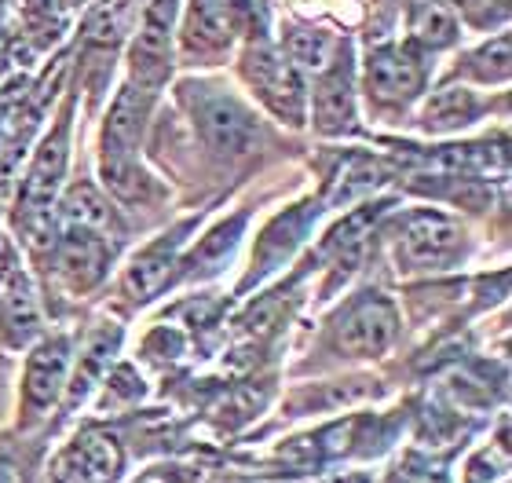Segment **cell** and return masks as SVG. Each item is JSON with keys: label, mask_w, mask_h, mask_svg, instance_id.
I'll return each instance as SVG.
<instances>
[{"label": "cell", "mask_w": 512, "mask_h": 483, "mask_svg": "<svg viewBox=\"0 0 512 483\" xmlns=\"http://www.w3.org/2000/svg\"><path fill=\"white\" fill-rule=\"evenodd\" d=\"M150 114V96L136 85H125L114 99L103 129V180L121 198H147V176L139 169V140Z\"/></svg>", "instance_id": "cell-1"}, {"label": "cell", "mask_w": 512, "mask_h": 483, "mask_svg": "<svg viewBox=\"0 0 512 483\" xmlns=\"http://www.w3.org/2000/svg\"><path fill=\"white\" fill-rule=\"evenodd\" d=\"M465 257V231L436 209H417L399 224L395 260L403 271H447Z\"/></svg>", "instance_id": "cell-2"}, {"label": "cell", "mask_w": 512, "mask_h": 483, "mask_svg": "<svg viewBox=\"0 0 512 483\" xmlns=\"http://www.w3.org/2000/svg\"><path fill=\"white\" fill-rule=\"evenodd\" d=\"M194 121L205 132V140L213 143L220 154H246L260 143V125L256 114L238 96L224 88H187Z\"/></svg>", "instance_id": "cell-3"}, {"label": "cell", "mask_w": 512, "mask_h": 483, "mask_svg": "<svg viewBox=\"0 0 512 483\" xmlns=\"http://www.w3.org/2000/svg\"><path fill=\"white\" fill-rule=\"evenodd\" d=\"M242 70H246V81L253 85V92L271 114H278L289 125L304 121V81H300L297 66L289 63L278 48H271L264 41L249 44Z\"/></svg>", "instance_id": "cell-4"}, {"label": "cell", "mask_w": 512, "mask_h": 483, "mask_svg": "<svg viewBox=\"0 0 512 483\" xmlns=\"http://www.w3.org/2000/svg\"><path fill=\"white\" fill-rule=\"evenodd\" d=\"M399 333V312L384 293H363L337 322V348L352 359H374Z\"/></svg>", "instance_id": "cell-5"}, {"label": "cell", "mask_w": 512, "mask_h": 483, "mask_svg": "<svg viewBox=\"0 0 512 483\" xmlns=\"http://www.w3.org/2000/svg\"><path fill=\"white\" fill-rule=\"evenodd\" d=\"M176 8L180 0H150L139 22V33L128 52V66L139 85H161L169 77V59H172V22H176Z\"/></svg>", "instance_id": "cell-6"}, {"label": "cell", "mask_w": 512, "mask_h": 483, "mask_svg": "<svg viewBox=\"0 0 512 483\" xmlns=\"http://www.w3.org/2000/svg\"><path fill=\"white\" fill-rule=\"evenodd\" d=\"M66 377H70V341L52 337L37 344L22 370V407L30 410V418H41L44 410L59 403L66 392Z\"/></svg>", "instance_id": "cell-7"}, {"label": "cell", "mask_w": 512, "mask_h": 483, "mask_svg": "<svg viewBox=\"0 0 512 483\" xmlns=\"http://www.w3.org/2000/svg\"><path fill=\"white\" fill-rule=\"evenodd\" d=\"M110 268V242L92 227L70 224L55 242V271L70 290H92Z\"/></svg>", "instance_id": "cell-8"}, {"label": "cell", "mask_w": 512, "mask_h": 483, "mask_svg": "<svg viewBox=\"0 0 512 483\" xmlns=\"http://www.w3.org/2000/svg\"><path fill=\"white\" fill-rule=\"evenodd\" d=\"M366 88L377 103H392V107H403L425 88V66L410 48H395V44H384L377 52H370V63H366Z\"/></svg>", "instance_id": "cell-9"}, {"label": "cell", "mask_w": 512, "mask_h": 483, "mask_svg": "<svg viewBox=\"0 0 512 483\" xmlns=\"http://www.w3.org/2000/svg\"><path fill=\"white\" fill-rule=\"evenodd\" d=\"M125 454L121 443L107 432H85L55 458V480L59 483H110L118 480Z\"/></svg>", "instance_id": "cell-10"}, {"label": "cell", "mask_w": 512, "mask_h": 483, "mask_svg": "<svg viewBox=\"0 0 512 483\" xmlns=\"http://www.w3.org/2000/svg\"><path fill=\"white\" fill-rule=\"evenodd\" d=\"M66 125L48 136V140L37 147L33 154L30 169H26V180H22V191H19V209L30 216H44L52 209L55 194L63 187V176H66Z\"/></svg>", "instance_id": "cell-11"}, {"label": "cell", "mask_w": 512, "mask_h": 483, "mask_svg": "<svg viewBox=\"0 0 512 483\" xmlns=\"http://www.w3.org/2000/svg\"><path fill=\"white\" fill-rule=\"evenodd\" d=\"M311 114H315V129L326 136H341L352 129L355 107H352V66L348 59H333L319 74L315 99H311Z\"/></svg>", "instance_id": "cell-12"}, {"label": "cell", "mask_w": 512, "mask_h": 483, "mask_svg": "<svg viewBox=\"0 0 512 483\" xmlns=\"http://www.w3.org/2000/svg\"><path fill=\"white\" fill-rule=\"evenodd\" d=\"M37 333H41L37 297H33L26 275L11 271L8 279H0V344H8V348H30Z\"/></svg>", "instance_id": "cell-13"}, {"label": "cell", "mask_w": 512, "mask_h": 483, "mask_svg": "<svg viewBox=\"0 0 512 483\" xmlns=\"http://www.w3.org/2000/svg\"><path fill=\"white\" fill-rule=\"evenodd\" d=\"M238 26H242V4L238 0H191L183 37H187V48H194V52L198 48L213 52V48H227L235 41Z\"/></svg>", "instance_id": "cell-14"}, {"label": "cell", "mask_w": 512, "mask_h": 483, "mask_svg": "<svg viewBox=\"0 0 512 483\" xmlns=\"http://www.w3.org/2000/svg\"><path fill=\"white\" fill-rule=\"evenodd\" d=\"M118 348H121L118 326H99V330H92V337H88L85 348H81V359H77L74 374L66 377V403H70V407H81V403L103 385V377H107Z\"/></svg>", "instance_id": "cell-15"}, {"label": "cell", "mask_w": 512, "mask_h": 483, "mask_svg": "<svg viewBox=\"0 0 512 483\" xmlns=\"http://www.w3.org/2000/svg\"><path fill=\"white\" fill-rule=\"evenodd\" d=\"M180 231L161 235L158 242H150L143 253L132 257V264L125 268V293L132 301H150L154 293H161L169 286V275L176 268V253H180Z\"/></svg>", "instance_id": "cell-16"}, {"label": "cell", "mask_w": 512, "mask_h": 483, "mask_svg": "<svg viewBox=\"0 0 512 483\" xmlns=\"http://www.w3.org/2000/svg\"><path fill=\"white\" fill-rule=\"evenodd\" d=\"M311 216H319V209L300 205V209H293V213H282L278 220H271V227H267L264 235H260V242H256L253 275H249V282L264 279V275H271L275 268L286 264L289 253L300 246V238H304V231H308Z\"/></svg>", "instance_id": "cell-17"}, {"label": "cell", "mask_w": 512, "mask_h": 483, "mask_svg": "<svg viewBox=\"0 0 512 483\" xmlns=\"http://www.w3.org/2000/svg\"><path fill=\"white\" fill-rule=\"evenodd\" d=\"M480 110L483 103L476 99V92H469V88H443L425 103L421 125L428 132H458L469 129L472 121L480 118Z\"/></svg>", "instance_id": "cell-18"}, {"label": "cell", "mask_w": 512, "mask_h": 483, "mask_svg": "<svg viewBox=\"0 0 512 483\" xmlns=\"http://www.w3.org/2000/svg\"><path fill=\"white\" fill-rule=\"evenodd\" d=\"M63 213L70 224H81V227H92L99 235H107V231H121V224L114 220V209L103 194L92 187V183H74L63 198Z\"/></svg>", "instance_id": "cell-19"}, {"label": "cell", "mask_w": 512, "mask_h": 483, "mask_svg": "<svg viewBox=\"0 0 512 483\" xmlns=\"http://www.w3.org/2000/svg\"><path fill=\"white\" fill-rule=\"evenodd\" d=\"M242 227H246V216H238L231 224H220L216 231H209V235L202 238V246L194 249V257L183 264V268H187L183 275H187V279H194V275H216V271L231 260V253H235Z\"/></svg>", "instance_id": "cell-20"}, {"label": "cell", "mask_w": 512, "mask_h": 483, "mask_svg": "<svg viewBox=\"0 0 512 483\" xmlns=\"http://www.w3.org/2000/svg\"><path fill=\"white\" fill-rule=\"evenodd\" d=\"M286 59L297 66V70H315V74H322V70L337 59V41L322 30H293L286 37Z\"/></svg>", "instance_id": "cell-21"}, {"label": "cell", "mask_w": 512, "mask_h": 483, "mask_svg": "<svg viewBox=\"0 0 512 483\" xmlns=\"http://www.w3.org/2000/svg\"><path fill=\"white\" fill-rule=\"evenodd\" d=\"M414 37L428 48H447L458 41V22L439 4H421L414 15Z\"/></svg>", "instance_id": "cell-22"}, {"label": "cell", "mask_w": 512, "mask_h": 483, "mask_svg": "<svg viewBox=\"0 0 512 483\" xmlns=\"http://www.w3.org/2000/svg\"><path fill=\"white\" fill-rule=\"evenodd\" d=\"M469 74H476L480 81H505L509 77V37H498V41H487L480 52L469 55Z\"/></svg>", "instance_id": "cell-23"}, {"label": "cell", "mask_w": 512, "mask_h": 483, "mask_svg": "<svg viewBox=\"0 0 512 483\" xmlns=\"http://www.w3.org/2000/svg\"><path fill=\"white\" fill-rule=\"evenodd\" d=\"M136 399H143V377L132 366H118L110 377H103V407H128Z\"/></svg>", "instance_id": "cell-24"}, {"label": "cell", "mask_w": 512, "mask_h": 483, "mask_svg": "<svg viewBox=\"0 0 512 483\" xmlns=\"http://www.w3.org/2000/svg\"><path fill=\"white\" fill-rule=\"evenodd\" d=\"M11 271H15V253H11V246L0 235V279H8Z\"/></svg>", "instance_id": "cell-25"}, {"label": "cell", "mask_w": 512, "mask_h": 483, "mask_svg": "<svg viewBox=\"0 0 512 483\" xmlns=\"http://www.w3.org/2000/svg\"><path fill=\"white\" fill-rule=\"evenodd\" d=\"M322 483H370L366 473H352V476H333V480H322Z\"/></svg>", "instance_id": "cell-26"}, {"label": "cell", "mask_w": 512, "mask_h": 483, "mask_svg": "<svg viewBox=\"0 0 512 483\" xmlns=\"http://www.w3.org/2000/svg\"><path fill=\"white\" fill-rule=\"evenodd\" d=\"M0 483H19V476H15V469H8V465H0Z\"/></svg>", "instance_id": "cell-27"}, {"label": "cell", "mask_w": 512, "mask_h": 483, "mask_svg": "<svg viewBox=\"0 0 512 483\" xmlns=\"http://www.w3.org/2000/svg\"><path fill=\"white\" fill-rule=\"evenodd\" d=\"M4 63H8V55H4V37H0V70H4Z\"/></svg>", "instance_id": "cell-28"}, {"label": "cell", "mask_w": 512, "mask_h": 483, "mask_svg": "<svg viewBox=\"0 0 512 483\" xmlns=\"http://www.w3.org/2000/svg\"><path fill=\"white\" fill-rule=\"evenodd\" d=\"M4 151H8V140H4V132H0V161H4Z\"/></svg>", "instance_id": "cell-29"}]
</instances>
